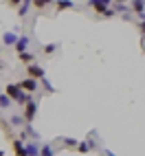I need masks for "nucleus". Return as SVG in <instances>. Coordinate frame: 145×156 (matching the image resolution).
I'll use <instances>...</instances> for the list:
<instances>
[{"mask_svg": "<svg viewBox=\"0 0 145 156\" xmlns=\"http://www.w3.org/2000/svg\"><path fill=\"white\" fill-rule=\"evenodd\" d=\"M5 95L11 99L13 103H18V106H24V103L31 99V95H29V92H24L18 84H7V86H5Z\"/></svg>", "mask_w": 145, "mask_h": 156, "instance_id": "f257e3e1", "label": "nucleus"}, {"mask_svg": "<svg viewBox=\"0 0 145 156\" xmlns=\"http://www.w3.org/2000/svg\"><path fill=\"white\" fill-rule=\"evenodd\" d=\"M37 101H40V99H37ZM37 101H35L33 97H31V99L24 103V106H22V108H24L22 119H24L27 123H33V121H35V117H37Z\"/></svg>", "mask_w": 145, "mask_h": 156, "instance_id": "f03ea898", "label": "nucleus"}, {"mask_svg": "<svg viewBox=\"0 0 145 156\" xmlns=\"http://www.w3.org/2000/svg\"><path fill=\"white\" fill-rule=\"evenodd\" d=\"M18 86L22 88L24 92H29V95H33V92H37V88H40V81L37 79H31V77H24V79L18 81Z\"/></svg>", "mask_w": 145, "mask_h": 156, "instance_id": "7ed1b4c3", "label": "nucleus"}, {"mask_svg": "<svg viewBox=\"0 0 145 156\" xmlns=\"http://www.w3.org/2000/svg\"><path fill=\"white\" fill-rule=\"evenodd\" d=\"M27 77L40 81V79H44V77H46V70L40 66V64H35V62H33V64H29V66H27Z\"/></svg>", "mask_w": 145, "mask_h": 156, "instance_id": "20e7f679", "label": "nucleus"}, {"mask_svg": "<svg viewBox=\"0 0 145 156\" xmlns=\"http://www.w3.org/2000/svg\"><path fill=\"white\" fill-rule=\"evenodd\" d=\"M88 7H90V9H95V11L101 16L108 7H112V0H88Z\"/></svg>", "mask_w": 145, "mask_h": 156, "instance_id": "39448f33", "label": "nucleus"}, {"mask_svg": "<svg viewBox=\"0 0 145 156\" xmlns=\"http://www.w3.org/2000/svg\"><path fill=\"white\" fill-rule=\"evenodd\" d=\"M55 11L57 13H62V11H68V9H72V11H75V9H79L75 2H72V0H55Z\"/></svg>", "mask_w": 145, "mask_h": 156, "instance_id": "423d86ee", "label": "nucleus"}, {"mask_svg": "<svg viewBox=\"0 0 145 156\" xmlns=\"http://www.w3.org/2000/svg\"><path fill=\"white\" fill-rule=\"evenodd\" d=\"M29 42H31V37H29V35H18L16 44H13L16 53H22V51H27V48H29Z\"/></svg>", "mask_w": 145, "mask_h": 156, "instance_id": "0eeeda50", "label": "nucleus"}, {"mask_svg": "<svg viewBox=\"0 0 145 156\" xmlns=\"http://www.w3.org/2000/svg\"><path fill=\"white\" fill-rule=\"evenodd\" d=\"M11 147H13L16 156H29V154H27V147H24V141H20V139H13V136H11Z\"/></svg>", "mask_w": 145, "mask_h": 156, "instance_id": "6e6552de", "label": "nucleus"}, {"mask_svg": "<svg viewBox=\"0 0 145 156\" xmlns=\"http://www.w3.org/2000/svg\"><path fill=\"white\" fill-rule=\"evenodd\" d=\"M31 7H33V2H31V0H22V2L16 7V9H18V18H27V13H29Z\"/></svg>", "mask_w": 145, "mask_h": 156, "instance_id": "1a4fd4ad", "label": "nucleus"}, {"mask_svg": "<svg viewBox=\"0 0 145 156\" xmlns=\"http://www.w3.org/2000/svg\"><path fill=\"white\" fill-rule=\"evenodd\" d=\"M24 147H27L29 156H37L40 154V143L37 141H24Z\"/></svg>", "mask_w": 145, "mask_h": 156, "instance_id": "9d476101", "label": "nucleus"}, {"mask_svg": "<svg viewBox=\"0 0 145 156\" xmlns=\"http://www.w3.org/2000/svg\"><path fill=\"white\" fill-rule=\"evenodd\" d=\"M18 55V59L20 62H22V64H33V62H35V53H29V51H22V53H16Z\"/></svg>", "mask_w": 145, "mask_h": 156, "instance_id": "9b49d317", "label": "nucleus"}, {"mask_svg": "<svg viewBox=\"0 0 145 156\" xmlns=\"http://www.w3.org/2000/svg\"><path fill=\"white\" fill-rule=\"evenodd\" d=\"M130 9H132V13H143L145 11V0H130Z\"/></svg>", "mask_w": 145, "mask_h": 156, "instance_id": "f8f14e48", "label": "nucleus"}, {"mask_svg": "<svg viewBox=\"0 0 145 156\" xmlns=\"http://www.w3.org/2000/svg\"><path fill=\"white\" fill-rule=\"evenodd\" d=\"M37 156H55V147L51 143H44V145H40V154Z\"/></svg>", "mask_w": 145, "mask_h": 156, "instance_id": "ddd939ff", "label": "nucleus"}, {"mask_svg": "<svg viewBox=\"0 0 145 156\" xmlns=\"http://www.w3.org/2000/svg\"><path fill=\"white\" fill-rule=\"evenodd\" d=\"M31 2H33V7L37 9V11H44V9L51 7V5L55 2V0H31Z\"/></svg>", "mask_w": 145, "mask_h": 156, "instance_id": "4468645a", "label": "nucleus"}, {"mask_svg": "<svg viewBox=\"0 0 145 156\" xmlns=\"http://www.w3.org/2000/svg\"><path fill=\"white\" fill-rule=\"evenodd\" d=\"M16 40H18V35L13 33V31H7L5 37H2V42H5V46H13V44H16Z\"/></svg>", "mask_w": 145, "mask_h": 156, "instance_id": "2eb2a0df", "label": "nucleus"}, {"mask_svg": "<svg viewBox=\"0 0 145 156\" xmlns=\"http://www.w3.org/2000/svg\"><path fill=\"white\" fill-rule=\"evenodd\" d=\"M9 123H11V126H16V128H24V126H27V121L20 117V114H13V117L9 119Z\"/></svg>", "mask_w": 145, "mask_h": 156, "instance_id": "dca6fc26", "label": "nucleus"}, {"mask_svg": "<svg viewBox=\"0 0 145 156\" xmlns=\"http://www.w3.org/2000/svg\"><path fill=\"white\" fill-rule=\"evenodd\" d=\"M11 99H9L7 95H5V92H0V110H7V108H11Z\"/></svg>", "mask_w": 145, "mask_h": 156, "instance_id": "f3484780", "label": "nucleus"}, {"mask_svg": "<svg viewBox=\"0 0 145 156\" xmlns=\"http://www.w3.org/2000/svg\"><path fill=\"white\" fill-rule=\"evenodd\" d=\"M55 51H57V44H55V42H48V44L42 46V53H44V55H53Z\"/></svg>", "mask_w": 145, "mask_h": 156, "instance_id": "a211bd4d", "label": "nucleus"}, {"mask_svg": "<svg viewBox=\"0 0 145 156\" xmlns=\"http://www.w3.org/2000/svg\"><path fill=\"white\" fill-rule=\"evenodd\" d=\"M62 141H64V147H66V150H75L77 143H79L77 139H62Z\"/></svg>", "mask_w": 145, "mask_h": 156, "instance_id": "6ab92c4d", "label": "nucleus"}, {"mask_svg": "<svg viewBox=\"0 0 145 156\" xmlns=\"http://www.w3.org/2000/svg\"><path fill=\"white\" fill-rule=\"evenodd\" d=\"M75 150H77L79 154H88V152H90V145H88L86 141H81V143H77V147H75Z\"/></svg>", "mask_w": 145, "mask_h": 156, "instance_id": "aec40b11", "label": "nucleus"}, {"mask_svg": "<svg viewBox=\"0 0 145 156\" xmlns=\"http://www.w3.org/2000/svg\"><path fill=\"white\" fill-rule=\"evenodd\" d=\"M40 81H42V88H44V90L48 92V95H51V92H55V88H53V86H51V81H48L46 77H44V79H40Z\"/></svg>", "mask_w": 145, "mask_h": 156, "instance_id": "412c9836", "label": "nucleus"}, {"mask_svg": "<svg viewBox=\"0 0 145 156\" xmlns=\"http://www.w3.org/2000/svg\"><path fill=\"white\" fill-rule=\"evenodd\" d=\"M115 16H117V11H115V9H112V7H108L106 11L101 13V18H115Z\"/></svg>", "mask_w": 145, "mask_h": 156, "instance_id": "4be33fe9", "label": "nucleus"}, {"mask_svg": "<svg viewBox=\"0 0 145 156\" xmlns=\"http://www.w3.org/2000/svg\"><path fill=\"white\" fill-rule=\"evenodd\" d=\"M136 27H139V31H141V35L145 37V20H139V24H136Z\"/></svg>", "mask_w": 145, "mask_h": 156, "instance_id": "5701e85b", "label": "nucleus"}, {"mask_svg": "<svg viewBox=\"0 0 145 156\" xmlns=\"http://www.w3.org/2000/svg\"><path fill=\"white\" fill-rule=\"evenodd\" d=\"M20 2H22V0H7V5H9V7H18Z\"/></svg>", "mask_w": 145, "mask_h": 156, "instance_id": "b1692460", "label": "nucleus"}, {"mask_svg": "<svg viewBox=\"0 0 145 156\" xmlns=\"http://www.w3.org/2000/svg\"><path fill=\"white\" fill-rule=\"evenodd\" d=\"M103 156H115V154H112V152H108V150H106V152H103Z\"/></svg>", "mask_w": 145, "mask_h": 156, "instance_id": "393cba45", "label": "nucleus"}, {"mask_svg": "<svg viewBox=\"0 0 145 156\" xmlns=\"http://www.w3.org/2000/svg\"><path fill=\"white\" fill-rule=\"evenodd\" d=\"M136 18H141V20H145V11H143V13H139Z\"/></svg>", "mask_w": 145, "mask_h": 156, "instance_id": "a878e982", "label": "nucleus"}, {"mask_svg": "<svg viewBox=\"0 0 145 156\" xmlns=\"http://www.w3.org/2000/svg\"><path fill=\"white\" fill-rule=\"evenodd\" d=\"M112 2H117V5H119V2H128V0H112Z\"/></svg>", "mask_w": 145, "mask_h": 156, "instance_id": "bb28decb", "label": "nucleus"}, {"mask_svg": "<svg viewBox=\"0 0 145 156\" xmlns=\"http://www.w3.org/2000/svg\"><path fill=\"white\" fill-rule=\"evenodd\" d=\"M2 68H5V64H0V70H2Z\"/></svg>", "mask_w": 145, "mask_h": 156, "instance_id": "cd10ccee", "label": "nucleus"}, {"mask_svg": "<svg viewBox=\"0 0 145 156\" xmlns=\"http://www.w3.org/2000/svg\"><path fill=\"white\" fill-rule=\"evenodd\" d=\"M0 156H5V152H2V150H0Z\"/></svg>", "mask_w": 145, "mask_h": 156, "instance_id": "c85d7f7f", "label": "nucleus"}]
</instances>
